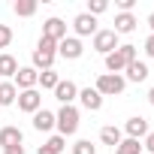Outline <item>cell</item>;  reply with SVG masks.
Masks as SVG:
<instances>
[{"instance_id":"6da1fadb","label":"cell","mask_w":154,"mask_h":154,"mask_svg":"<svg viewBox=\"0 0 154 154\" xmlns=\"http://www.w3.org/2000/svg\"><path fill=\"white\" fill-rule=\"evenodd\" d=\"M54 127H57V136H72L79 130V109L75 106H60V112L54 115Z\"/></svg>"},{"instance_id":"7a4b0ae2","label":"cell","mask_w":154,"mask_h":154,"mask_svg":"<svg viewBox=\"0 0 154 154\" xmlns=\"http://www.w3.org/2000/svg\"><path fill=\"white\" fill-rule=\"evenodd\" d=\"M127 88V79L124 75H115V72H103L97 79V94L100 97H115V94H124Z\"/></svg>"},{"instance_id":"3957f363","label":"cell","mask_w":154,"mask_h":154,"mask_svg":"<svg viewBox=\"0 0 154 154\" xmlns=\"http://www.w3.org/2000/svg\"><path fill=\"white\" fill-rule=\"evenodd\" d=\"M57 54H60V57H66V60H79V57L85 54V45H82V39H79V36H66V39H60V42H57Z\"/></svg>"},{"instance_id":"277c9868","label":"cell","mask_w":154,"mask_h":154,"mask_svg":"<svg viewBox=\"0 0 154 154\" xmlns=\"http://www.w3.org/2000/svg\"><path fill=\"white\" fill-rule=\"evenodd\" d=\"M94 48H97L100 54H112V51L118 48V33H115V30H97V33H94Z\"/></svg>"},{"instance_id":"5b68a950","label":"cell","mask_w":154,"mask_h":154,"mask_svg":"<svg viewBox=\"0 0 154 154\" xmlns=\"http://www.w3.org/2000/svg\"><path fill=\"white\" fill-rule=\"evenodd\" d=\"M18 109L21 112H39L42 109V94L36 91V88H30V91H18Z\"/></svg>"},{"instance_id":"8992f818","label":"cell","mask_w":154,"mask_h":154,"mask_svg":"<svg viewBox=\"0 0 154 154\" xmlns=\"http://www.w3.org/2000/svg\"><path fill=\"white\" fill-rule=\"evenodd\" d=\"M42 36H48V39H54V42L66 39V21H60L57 15L45 18V21H42Z\"/></svg>"},{"instance_id":"52a82bcc","label":"cell","mask_w":154,"mask_h":154,"mask_svg":"<svg viewBox=\"0 0 154 154\" xmlns=\"http://www.w3.org/2000/svg\"><path fill=\"white\" fill-rule=\"evenodd\" d=\"M36 79H39V72H36L33 66H18L12 85H15L18 91H30V88H36Z\"/></svg>"},{"instance_id":"ba28073f","label":"cell","mask_w":154,"mask_h":154,"mask_svg":"<svg viewBox=\"0 0 154 154\" xmlns=\"http://www.w3.org/2000/svg\"><path fill=\"white\" fill-rule=\"evenodd\" d=\"M72 27H75L79 36H94V33H97V18L88 15V12H79V15L72 18Z\"/></svg>"},{"instance_id":"9c48e42d","label":"cell","mask_w":154,"mask_h":154,"mask_svg":"<svg viewBox=\"0 0 154 154\" xmlns=\"http://www.w3.org/2000/svg\"><path fill=\"white\" fill-rule=\"evenodd\" d=\"M54 97H57L63 106H72V100L79 97V88H75V82H69V79H66V82L60 79V82H57V88H54Z\"/></svg>"},{"instance_id":"30bf717a","label":"cell","mask_w":154,"mask_h":154,"mask_svg":"<svg viewBox=\"0 0 154 154\" xmlns=\"http://www.w3.org/2000/svg\"><path fill=\"white\" fill-rule=\"evenodd\" d=\"M124 130H127V139H142V136H148V121L142 115H133V118H127Z\"/></svg>"},{"instance_id":"8fae6325","label":"cell","mask_w":154,"mask_h":154,"mask_svg":"<svg viewBox=\"0 0 154 154\" xmlns=\"http://www.w3.org/2000/svg\"><path fill=\"white\" fill-rule=\"evenodd\" d=\"M79 100H82V106H85L88 112H100V109H103V97L97 94V88H85V91H79Z\"/></svg>"},{"instance_id":"7c38bea8","label":"cell","mask_w":154,"mask_h":154,"mask_svg":"<svg viewBox=\"0 0 154 154\" xmlns=\"http://www.w3.org/2000/svg\"><path fill=\"white\" fill-rule=\"evenodd\" d=\"M124 69H127V79H130V82H145V79H148V72H151V69H148V63H145V60H139V57H136V60H130Z\"/></svg>"},{"instance_id":"4fadbf2b","label":"cell","mask_w":154,"mask_h":154,"mask_svg":"<svg viewBox=\"0 0 154 154\" xmlns=\"http://www.w3.org/2000/svg\"><path fill=\"white\" fill-rule=\"evenodd\" d=\"M112 30H115L118 36H121V33H133V30H136V15H133V12H118Z\"/></svg>"},{"instance_id":"5bb4252c","label":"cell","mask_w":154,"mask_h":154,"mask_svg":"<svg viewBox=\"0 0 154 154\" xmlns=\"http://www.w3.org/2000/svg\"><path fill=\"white\" fill-rule=\"evenodd\" d=\"M33 130H39V133H48V130H54V112H48V109H39V112H33Z\"/></svg>"},{"instance_id":"9a60e30c","label":"cell","mask_w":154,"mask_h":154,"mask_svg":"<svg viewBox=\"0 0 154 154\" xmlns=\"http://www.w3.org/2000/svg\"><path fill=\"white\" fill-rule=\"evenodd\" d=\"M21 142H24V136H21L18 127H0V145H3V148H9V145H21Z\"/></svg>"},{"instance_id":"2e32d148","label":"cell","mask_w":154,"mask_h":154,"mask_svg":"<svg viewBox=\"0 0 154 154\" xmlns=\"http://www.w3.org/2000/svg\"><path fill=\"white\" fill-rule=\"evenodd\" d=\"M54 57L57 54H51V51H42V48H33V69L39 72H45V69H51V63H54Z\"/></svg>"},{"instance_id":"e0dca14e","label":"cell","mask_w":154,"mask_h":154,"mask_svg":"<svg viewBox=\"0 0 154 154\" xmlns=\"http://www.w3.org/2000/svg\"><path fill=\"white\" fill-rule=\"evenodd\" d=\"M124 66H127V57H124V54H121L118 48H115L112 54H106V69H109V72L121 75V69H124Z\"/></svg>"},{"instance_id":"ac0fdd59","label":"cell","mask_w":154,"mask_h":154,"mask_svg":"<svg viewBox=\"0 0 154 154\" xmlns=\"http://www.w3.org/2000/svg\"><path fill=\"white\" fill-rule=\"evenodd\" d=\"M63 145H66V139H63V136H51V139H45V142L39 145V151H36V154H60V151H63Z\"/></svg>"},{"instance_id":"d6986e66","label":"cell","mask_w":154,"mask_h":154,"mask_svg":"<svg viewBox=\"0 0 154 154\" xmlns=\"http://www.w3.org/2000/svg\"><path fill=\"white\" fill-rule=\"evenodd\" d=\"M18 100V88L12 82H0V106H12Z\"/></svg>"},{"instance_id":"ffe728a7","label":"cell","mask_w":154,"mask_h":154,"mask_svg":"<svg viewBox=\"0 0 154 154\" xmlns=\"http://www.w3.org/2000/svg\"><path fill=\"white\" fill-rule=\"evenodd\" d=\"M100 139H103V145H109V148H118V145H121V130L109 124V127H103V130H100Z\"/></svg>"},{"instance_id":"44dd1931","label":"cell","mask_w":154,"mask_h":154,"mask_svg":"<svg viewBox=\"0 0 154 154\" xmlns=\"http://www.w3.org/2000/svg\"><path fill=\"white\" fill-rule=\"evenodd\" d=\"M15 72H18V60L12 54H0V75H6V79L12 75L15 79Z\"/></svg>"},{"instance_id":"7402d4cb","label":"cell","mask_w":154,"mask_h":154,"mask_svg":"<svg viewBox=\"0 0 154 154\" xmlns=\"http://www.w3.org/2000/svg\"><path fill=\"white\" fill-rule=\"evenodd\" d=\"M115 154H142V142L139 139H121V145L115 148Z\"/></svg>"},{"instance_id":"603a6c76","label":"cell","mask_w":154,"mask_h":154,"mask_svg":"<svg viewBox=\"0 0 154 154\" xmlns=\"http://www.w3.org/2000/svg\"><path fill=\"white\" fill-rule=\"evenodd\" d=\"M15 15H21V18H30L33 12H36V0H15Z\"/></svg>"},{"instance_id":"cb8c5ba5","label":"cell","mask_w":154,"mask_h":154,"mask_svg":"<svg viewBox=\"0 0 154 154\" xmlns=\"http://www.w3.org/2000/svg\"><path fill=\"white\" fill-rule=\"evenodd\" d=\"M57 72L54 69H45V72H39V79H36V85H42V88H48V91H54L57 88Z\"/></svg>"},{"instance_id":"d4e9b609","label":"cell","mask_w":154,"mask_h":154,"mask_svg":"<svg viewBox=\"0 0 154 154\" xmlns=\"http://www.w3.org/2000/svg\"><path fill=\"white\" fill-rule=\"evenodd\" d=\"M106 9H109V3H106V0H88V9H85V12L97 18V15H103Z\"/></svg>"},{"instance_id":"484cf974","label":"cell","mask_w":154,"mask_h":154,"mask_svg":"<svg viewBox=\"0 0 154 154\" xmlns=\"http://www.w3.org/2000/svg\"><path fill=\"white\" fill-rule=\"evenodd\" d=\"M72 154H97V145H91V139H79L72 145Z\"/></svg>"},{"instance_id":"4316f807","label":"cell","mask_w":154,"mask_h":154,"mask_svg":"<svg viewBox=\"0 0 154 154\" xmlns=\"http://www.w3.org/2000/svg\"><path fill=\"white\" fill-rule=\"evenodd\" d=\"M36 48H42V51H51V54H57V42H54V39H48V36H39Z\"/></svg>"},{"instance_id":"83f0119b","label":"cell","mask_w":154,"mask_h":154,"mask_svg":"<svg viewBox=\"0 0 154 154\" xmlns=\"http://www.w3.org/2000/svg\"><path fill=\"white\" fill-rule=\"evenodd\" d=\"M12 42V27L9 24H0V48H6Z\"/></svg>"},{"instance_id":"f1b7e54d","label":"cell","mask_w":154,"mask_h":154,"mask_svg":"<svg viewBox=\"0 0 154 154\" xmlns=\"http://www.w3.org/2000/svg\"><path fill=\"white\" fill-rule=\"evenodd\" d=\"M118 51L127 57V63L130 60H136V45H130V42H124V45H118Z\"/></svg>"},{"instance_id":"f546056e","label":"cell","mask_w":154,"mask_h":154,"mask_svg":"<svg viewBox=\"0 0 154 154\" xmlns=\"http://www.w3.org/2000/svg\"><path fill=\"white\" fill-rule=\"evenodd\" d=\"M133 6H136V0H118V9L121 12H130Z\"/></svg>"},{"instance_id":"4dcf8cb0","label":"cell","mask_w":154,"mask_h":154,"mask_svg":"<svg viewBox=\"0 0 154 154\" xmlns=\"http://www.w3.org/2000/svg\"><path fill=\"white\" fill-rule=\"evenodd\" d=\"M3 154H24V142H21V145H9V148H3Z\"/></svg>"},{"instance_id":"1f68e13d","label":"cell","mask_w":154,"mask_h":154,"mask_svg":"<svg viewBox=\"0 0 154 154\" xmlns=\"http://www.w3.org/2000/svg\"><path fill=\"white\" fill-rule=\"evenodd\" d=\"M145 54H148V57H154V33L145 39Z\"/></svg>"},{"instance_id":"d6a6232c","label":"cell","mask_w":154,"mask_h":154,"mask_svg":"<svg viewBox=\"0 0 154 154\" xmlns=\"http://www.w3.org/2000/svg\"><path fill=\"white\" fill-rule=\"evenodd\" d=\"M145 148H148V154H154V133L145 136Z\"/></svg>"},{"instance_id":"836d02e7","label":"cell","mask_w":154,"mask_h":154,"mask_svg":"<svg viewBox=\"0 0 154 154\" xmlns=\"http://www.w3.org/2000/svg\"><path fill=\"white\" fill-rule=\"evenodd\" d=\"M148 27H151V33H154V12L148 15Z\"/></svg>"},{"instance_id":"e575fe53","label":"cell","mask_w":154,"mask_h":154,"mask_svg":"<svg viewBox=\"0 0 154 154\" xmlns=\"http://www.w3.org/2000/svg\"><path fill=\"white\" fill-rule=\"evenodd\" d=\"M148 103H151V106H154V88H151V91H148Z\"/></svg>"}]
</instances>
